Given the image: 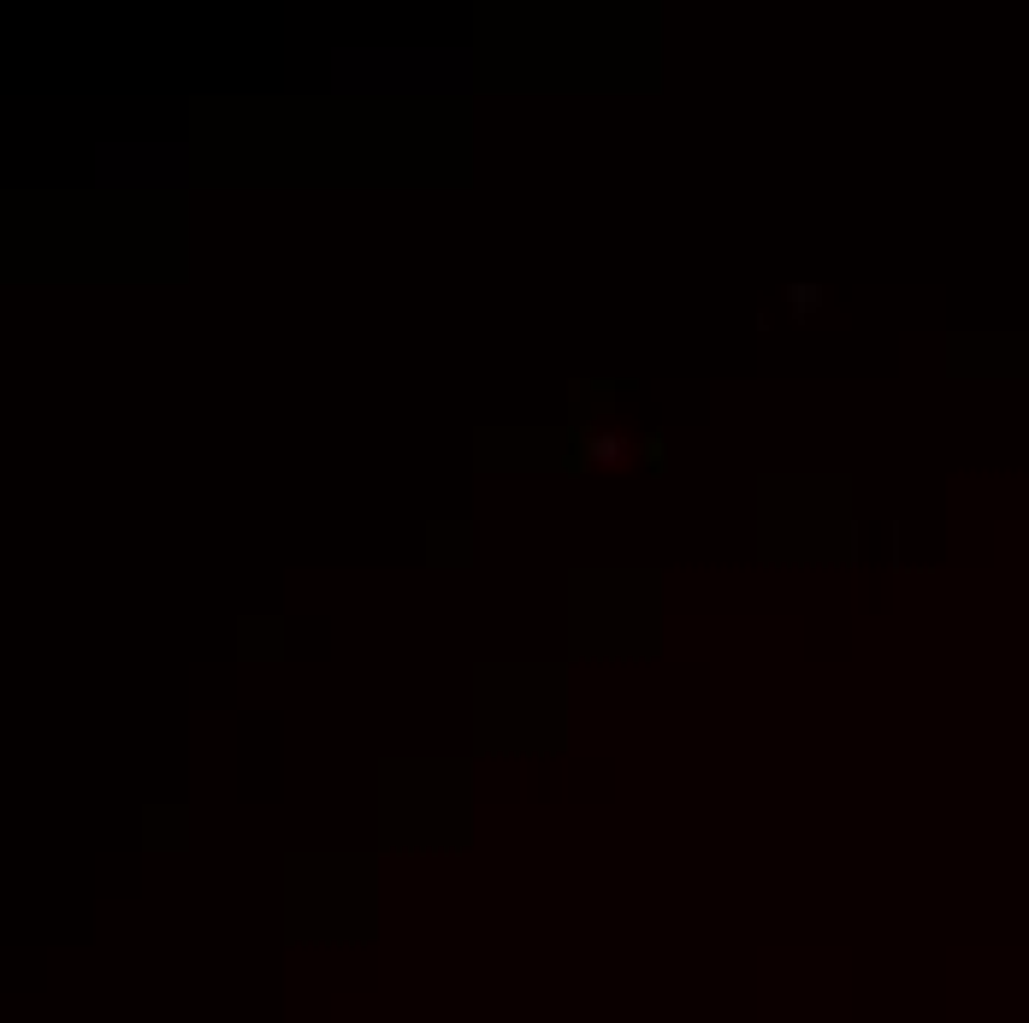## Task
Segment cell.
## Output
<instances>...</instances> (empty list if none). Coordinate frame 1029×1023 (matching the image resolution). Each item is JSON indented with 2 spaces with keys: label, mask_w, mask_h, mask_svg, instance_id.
<instances>
[{
  "label": "cell",
  "mask_w": 1029,
  "mask_h": 1023,
  "mask_svg": "<svg viewBox=\"0 0 1029 1023\" xmlns=\"http://www.w3.org/2000/svg\"><path fill=\"white\" fill-rule=\"evenodd\" d=\"M645 462H651V468H657V474H663V462H669V456H663V438H657V432H651V438H645Z\"/></svg>",
  "instance_id": "obj_2"
},
{
  "label": "cell",
  "mask_w": 1029,
  "mask_h": 1023,
  "mask_svg": "<svg viewBox=\"0 0 1029 1023\" xmlns=\"http://www.w3.org/2000/svg\"><path fill=\"white\" fill-rule=\"evenodd\" d=\"M787 296H793V314H817V302H823V290H817V284H793Z\"/></svg>",
  "instance_id": "obj_1"
}]
</instances>
